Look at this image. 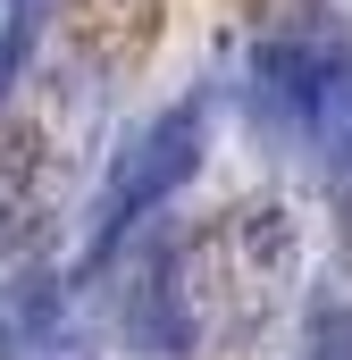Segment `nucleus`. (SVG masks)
Returning a JSON list of instances; mask_svg holds the SVG:
<instances>
[{
  "instance_id": "obj_1",
  "label": "nucleus",
  "mask_w": 352,
  "mask_h": 360,
  "mask_svg": "<svg viewBox=\"0 0 352 360\" xmlns=\"http://www.w3.org/2000/svg\"><path fill=\"white\" fill-rule=\"evenodd\" d=\"M294 260L302 235L285 201H227L168 243V260L151 269V310H134V327H151V344L176 360H227L277 319Z\"/></svg>"
},
{
  "instance_id": "obj_2",
  "label": "nucleus",
  "mask_w": 352,
  "mask_h": 360,
  "mask_svg": "<svg viewBox=\"0 0 352 360\" xmlns=\"http://www.w3.org/2000/svg\"><path fill=\"white\" fill-rule=\"evenodd\" d=\"M201 126H210V92H184V101H168L143 134H126V151L109 160V184H101V201H92V260H101L126 226H143L176 184H193V168H201Z\"/></svg>"
},
{
  "instance_id": "obj_3",
  "label": "nucleus",
  "mask_w": 352,
  "mask_h": 360,
  "mask_svg": "<svg viewBox=\"0 0 352 360\" xmlns=\"http://www.w3.org/2000/svg\"><path fill=\"white\" fill-rule=\"evenodd\" d=\"M59 201V143L34 109L0 101V243H25Z\"/></svg>"
},
{
  "instance_id": "obj_4",
  "label": "nucleus",
  "mask_w": 352,
  "mask_h": 360,
  "mask_svg": "<svg viewBox=\"0 0 352 360\" xmlns=\"http://www.w3.org/2000/svg\"><path fill=\"white\" fill-rule=\"evenodd\" d=\"M51 17H59V42L84 59L92 76H134L160 51L168 0H59Z\"/></svg>"
},
{
  "instance_id": "obj_5",
  "label": "nucleus",
  "mask_w": 352,
  "mask_h": 360,
  "mask_svg": "<svg viewBox=\"0 0 352 360\" xmlns=\"http://www.w3.org/2000/svg\"><path fill=\"white\" fill-rule=\"evenodd\" d=\"M260 34H277V25H294V17H310V8H327V0H235Z\"/></svg>"
},
{
  "instance_id": "obj_6",
  "label": "nucleus",
  "mask_w": 352,
  "mask_h": 360,
  "mask_svg": "<svg viewBox=\"0 0 352 360\" xmlns=\"http://www.w3.org/2000/svg\"><path fill=\"white\" fill-rule=\"evenodd\" d=\"M310 360H352V327H344V335L327 327V335H319V352H310Z\"/></svg>"
}]
</instances>
